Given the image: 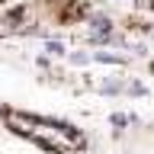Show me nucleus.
Instances as JSON below:
<instances>
[{
    "mask_svg": "<svg viewBox=\"0 0 154 154\" xmlns=\"http://www.w3.org/2000/svg\"><path fill=\"white\" fill-rule=\"evenodd\" d=\"M93 61H100V64H125V61H128V58L125 55H116V51H93Z\"/></svg>",
    "mask_w": 154,
    "mask_h": 154,
    "instance_id": "nucleus-2",
    "label": "nucleus"
},
{
    "mask_svg": "<svg viewBox=\"0 0 154 154\" xmlns=\"http://www.w3.org/2000/svg\"><path fill=\"white\" fill-rule=\"evenodd\" d=\"M109 122H112L116 128L122 132V125H132V122H135V116H125V112H112V119H109Z\"/></svg>",
    "mask_w": 154,
    "mask_h": 154,
    "instance_id": "nucleus-4",
    "label": "nucleus"
},
{
    "mask_svg": "<svg viewBox=\"0 0 154 154\" xmlns=\"http://www.w3.org/2000/svg\"><path fill=\"white\" fill-rule=\"evenodd\" d=\"M45 51H48L51 58H61V55H64V45H61V42H48V45H45Z\"/></svg>",
    "mask_w": 154,
    "mask_h": 154,
    "instance_id": "nucleus-7",
    "label": "nucleus"
},
{
    "mask_svg": "<svg viewBox=\"0 0 154 154\" xmlns=\"http://www.w3.org/2000/svg\"><path fill=\"white\" fill-rule=\"evenodd\" d=\"M96 90H100L103 96H119V93H125V84L122 80H103Z\"/></svg>",
    "mask_w": 154,
    "mask_h": 154,
    "instance_id": "nucleus-3",
    "label": "nucleus"
},
{
    "mask_svg": "<svg viewBox=\"0 0 154 154\" xmlns=\"http://www.w3.org/2000/svg\"><path fill=\"white\" fill-rule=\"evenodd\" d=\"M0 116H10V112H7V109H3V106H0Z\"/></svg>",
    "mask_w": 154,
    "mask_h": 154,
    "instance_id": "nucleus-8",
    "label": "nucleus"
},
{
    "mask_svg": "<svg viewBox=\"0 0 154 154\" xmlns=\"http://www.w3.org/2000/svg\"><path fill=\"white\" fill-rule=\"evenodd\" d=\"M71 64H90V61H93V55H90V51H71Z\"/></svg>",
    "mask_w": 154,
    "mask_h": 154,
    "instance_id": "nucleus-5",
    "label": "nucleus"
},
{
    "mask_svg": "<svg viewBox=\"0 0 154 154\" xmlns=\"http://www.w3.org/2000/svg\"><path fill=\"white\" fill-rule=\"evenodd\" d=\"M125 93H128V96H144V93H148V87L138 84V80H132V84H125Z\"/></svg>",
    "mask_w": 154,
    "mask_h": 154,
    "instance_id": "nucleus-6",
    "label": "nucleus"
},
{
    "mask_svg": "<svg viewBox=\"0 0 154 154\" xmlns=\"http://www.w3.org/2000/svg\"><path fill=\"white\" fill-rule=\"evenodd\" d=\"M87 35H109V32H116V23L112 16H103V13H93V16L87 19Z\"/></svg>",
    "mask_w": 154,
    "mask_h": 154,
    "instance_id": "nucleus-1",
    "label": "nucleus"
}]
</instances>
